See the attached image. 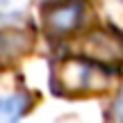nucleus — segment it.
<instances>
[{
  "label": "nucleus",
  "instance_id": "obj_1",
  "mask_svg": "<svg viewBox=\"0 0 123 123\" xmlns=\"http://www.w3.org/2000/svg\"><path fill=\"white\" fill-rule=\"evenodd\" d=\"M80 18V7L78 5H66V7H57L50 14V25L55 30H71Z\"/></svg>",
  "mask_w": 123,
  "mask_h": 123
},
{
  "label": "nucleus",
  "instance_id": "obj_2",
  "mask_svg": "<svg viewBox=\"0 0 123 123\" xmlns=\"http://www.w3.org/2000/svg\"><path fill=\"white\" fill-rule=\"evenodd\" d=\"M25 100L18 96H5L2 98V110H0V123H16L23 114Z\"/></svg>",
  "mask_w": 123,
  "mask_h": 123
},
{
  "label": "nucleus",
  "instance_id": "obj_3",
  "mask_svg": "<svg viewBox=\"0 0 123 123\" xmlns=\"http://www.w3.org/2000/svg\"><path fill=\"white\" fill-rule=\"evenodd\" d=\"M116 114H119L121 119H123V96L119 98V100H116Z\"/></svg>",
  "mask_w": 123,
  "mask_h": 123
}]
</instances>
